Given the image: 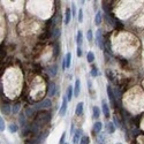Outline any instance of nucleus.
<instances>
[{
  "mask_svg": "<svg viewBox=\"0 0 144 144\" xmlns=\"http://www.w3.org/2000/svg\"><path fill=\"white\" fill-rule=\"evenodd\" d=\"M5 128H6L5 121H4V119L2 118H0V131H4L5 130Z\"/></svg>",
  "mask_w": 144,
  "mask_h": 144,
  "instance_id": "obj_26",
  "label": "nucleus"
},
{
  "mask_svg": "<svg viewBox=\"0 0 144 144\" xmlns=\"http://www.w3.org/2000/svg\"><path fill=\"white\" fill-rule=\"evenodd\" d=\"M72 14L74 16H76V6H75V4L72 5Z\"/></svg>",
  "mask_w": 144,
  "mask_h": 144,
  "instance_id": "obj_31",
  "label": "nucleus"
},
{
  "mask_svg": "<svg viewBox=\"0 0 144 144\" xmlns=\"http://www.w3.org/2000/svg\"><path fill=\"white\" fill-rule=\"evenodd\" d=\"M66 144H68V143H66Z\"/></svg>",
  "mask_w": 144,
  "mask_h": 144,
  "instance_id": "obj_36",
  "label": "nucleus"
},
{
  "mask_svg": "<svg viewBox=\"0 0 144 144\" xmlns=\"http://www.w3.org/2000/svg\"><path fill=\"white\" fill-rule=\"evenodd\" d=\"M24 121H26V117H24V114H23V113H20V122H21V126H22V127H23L24 123H26Z\"/></svg>",
  "mask_w": 144,
  "mask_h": 144,
  "instance_id": "obj_28",
  "label": "nucleus"
},
{
  "mask_svg": "<svg viewBox=\"0 0 144 144\" xmlns=\"http://www.w3.org/2000/svg\"><path fill=\"white\" fill-rule=\"evenodd\" d=\"M60 33H61V30H60V28H57V29H54V32H53V38H54V39L59 38V37H60Z\"/></svg>",
  "mask_w": 144,
  "mask_h": 144,
  "instance_id": "obj_22",
  "label": "nucleus"
},
{
  "mask_svg": "<svg viewBox=\"0 0 144 144\" xmlns=\"http://www.w3.org/2000/svg\"><path fill=\"white\" fill-rule=\"evenodd\" d=\"M55 92H57V85L54 83H50L48 88H47V95L50 97H53V96H55Z\"/></svg>",
  "mask_w": 144,
  "mask_h": 144,
  "instance_id": "obj_5",
  "label": "nucleus"
},
{
  "mask_svg": "<svg viewBox=\"0 0 144 144\" xmlns=\"http://www.w3.org/2000/svg\"><path fill=\"white\" fill-rule=\"evenodd\" d=\"M51 105H52V101L50 100V99H44V100H42L40 103L35 105V108H37V110H42V108H48V107H51Z\"/></svg>",
  "mask_w": 144,
  "mask_h": 144,
  "instance_id": "obj_1",
  "label": "nucleus"
},
{
  "mask_svg": "<svg viewBox=\"0 0 144 144\" xmlns=\"http://www.w3.org/2000/svg\"><path fill=\"white\" fill-rule=\"evenodd\" d=\"M31 112H32V108H27V115H31Z\"/></svg>",
  "mask_w": 144,
  "mask_h": 144,
  "instance_id": "obj_34",
  "label": "nucleus"
},
{
  "mask_svg": "<svg viewBox=\"0 0 144 144\" xmlns=\"http://www.w3.org/2000/svg\"><path fill=\"white\" fill-rule=\"evenodd\" d=\"M57 69H58V67L55 65L48 67V73H50V75H51V76H55V75H57Z\"/></svg>",
  "mask_w": 144,
  "mask_h": 144,
  "instance_id": "obj_15",
  "label": "nucleus"
},
{
  "mask_svg": "<svg viewBox=\"0 0 144 144\" xmlns=\"http://www.w3.org/2000/svg\"><path fill=\"white\" fill-rule=\"evenodd\" d=\"M8 128H9V131H11V133H16V131H17V126L14 123H11Z\"/></svg>",
  "mask_w": 144,
  "mask_h": 144,
  "instance_id": "obj_23",
  "label": "nucleus"
},
{
  "mask_svg": "<svg viewBox=\"0 0 144 144\" xmlns=\"http://www.w3.org/2000/svg\"><path fill=\"white\" fill-rule=\"evenodd\" d=\"M101 106H103V112H104V114H105V117L106 118H108L110 117V108H108V106H107V104L105 103L104 100H103V103H101Z\"/></svg>",
  "mask_w": 144,
  "mask_h": 144,
  "instance_id": "obj_11",
  "label": "nucleus"
},
{
  "mask_svg": "<svg viewBox=\"0 0 144 144\" xmlns=\"http://www.w3.org/2000/svg\"><path fill=\"white\" fill-rule=\"evenodd\" d=\"M118 144H121V143H118Z\"/></svg>",
  "mask_w": 144,
  "mask_h": 144,
  "instance_id": "obj_35",
  "label": "nucleus"
},
{
  "mask_svg": "<svg viewBox=\"0 0 144 144\" xmlns=\"http://www.w3.org/2000/svg\"><path fill=\"white\" fill-rule=\"evenodd\" d=\"M82 40H83V35H82L81 31H79V32H77V36H76V43H77L79 47L81 46V44H82Z\"/></svg>",
  "mask_w": 144,
  "mask_h": 144,
  "instance_id": "obj_18",
  "label": "nucleus"
},
{
  "mask_svg": "<svg viewBox=\"0 0 144 144\" xmlns=\"http://www.w3.org/2000/svg\"><path fill=\"white\" fill-rule=\"evenodd\" d=\"M86 38L89 40V43H91L92 39H93V35H92V30H88L86 32Z\"/></svg>",
  "mask_w": 144,
  "mask_h": 144,
  "instance_id": "obj_25",
  "label": "nucleus"
},
{
  "mask_svg": "<svg viewBox=\"0 0 144 144\" xmlns=\"http://www.w3.org/2000/svg\"><path fill=\"white\" fill-rule=\"evenodd\" d=\"M12 111V108H11V106L5 103V104H2V113H5V114H8V113H11Z\"/></svg>",
  "mask_w": 144,
  "mask_h": 144,
  "instance_id": "obj_16",
  "label": "nucleus"
},
{
  "mask_svg": "<svg viewBox=\"0 0 144 144\" xmlns=\"http://www.w3.org/2000/svg\"><path fill=\"white\" fill-rule=\"evenodd\" d=\"M90 74H91L92 77H96L97 75H98V69H97V67L96 66H92L91 68V72H90Z\"/></svg>",
  "mask_w": 144,
  "mask_h": 144,
  "instance_id": "obj_21",
  "label": "nucleus"
},
{
  "mask_svg": "<svg viewBox=\"0 0 144 144\" xmlns=\"http://www.w3.org/2000/svg\"><path fill=\"white\" fill-rule=\"evenodd\" d=\"M70 64H72V53L68 52L66 54L65 59H64V62H62V69L65 70L66 68H69V67H70Z\"/></svg>",
  "mask_w": 144,
  "mask_h": 144,
  "instance_id": "obj_2",
  "label": "nucleus"
},
{
  "mask_svg": "<svg viewBox=\"0 0 144 144\" xmlns=\"http://www.w3.org/2000/svg\"><path fill=\"white\" fill-rule=\"evenodd\" d=\"M82 112H83V103H82V101H80L79 104L76 105L75 113H76V115H81V114H82Z\"/></svg>",
  "mask_w": 144,
  "mask_h": 144,
  "instance_id": "obj_10",
  "label": "nucleus"
},
{
  "mask_svg": "<svg viewBox=\"0 0 144 144\" xmlns=\"http://www.w3.org/2000/svg\"><path fill=\"white\" fill-rule=\"evenodd\" d=\"M107 95H108V99L112 104H115V97H114V91L112 90V88L108 85L107 86Z\"/></svg>",
  "mask_w": 144,
  "mask_h": 144,
  "instance_id": "obj_8",
  "label": "nucleus"
},
{
  "mask_svg": "<svg viewBox=\"0 0 144 144\" xmlns=\"http://www.w3.org/2000/svg\"><path fill=\"white\" fill-rule=\"evenodd\" d=\"M107 131H108L110 134H113V133L115 131V124L113 123V122H108V123H107Z\"/></svg>",
  "mask_w": 144,
  "mask_h": 144,
  "instance_id": "obj_17",
  "label": "nucleus"
},
{
  "mask_svg": "<svg viewBox=\"0 0 144 144\" xmlns=\"http://www.w3.org/2000/svg\"><path fill=\"white\" fill-rule=\"evenodd\" d=\"M103 33H101V30H97L96 32V43L97 45L99 46V48L104 50V44H103Z\"/></svg>",
  "mask_w": 144,
  "mask_h": 144,
  "instance_id": "obj_3",
  "label": "nucleus"
},
{
  "mask_svg": "<svg viewBox=\"0 0 144 144\" xmlns=\"http://www.w3.org/2000/svg\"><path fill=\"white\" fill-rule=\"evenodd\" d=\"M113 122H114V124H115V126H120V124H119V121H118V119L117 118H113Z\"/></svg>",
  "mask_w": 144,
  "mask_h": 144,
  "instance_id": "obj_33",
  "label": "nucleus"
},
{
  "mask_svg": "<svg viewBox=\"0 0 144 144\" xmlns=\"http://www.w3.org/2000/svg\"><path fill=\"white\" fill-rule=\"evenodd\" d=\"M65 138H66V133H64L62 135H61V138H60V144H65Z\"/></svg>",
  "mask_w": 144,
  "mask_h": 144,
  "instance_id": "obj_30",
  "label": "nucleus"
},
{
  "mask_svg": "<svg viewBox=\"0 0 144 144\" xmlns=\"http://www.w3.org/2000/svg\"><path fill=\"white\" fill-rule=\"evenodd\" d=\"M80 144H89V137L88 136H82Z\"/></svg>",
  "mask_w": 144,
  "mask_h": 144,
  "instance_id": "obj_27",
  "label": "nucleus"
},
{
  "mask_svg": "<svg viewBox=\"0 0 144 144\" xmlns=\"http://www.w3.org/2000/svg\"><path fill=\"white\" fill-rule=\"evenodd\" d=\"M73 96H74V91H73V88L72 86H68L67 88V99H68V101H70L73 98Z\"/></svg>",
  "mask_w": 144,
  "mask_h": 144,
  "instance_id": "obj_13",
  "label": "nucleus"
},
{
  "mask_svg": "<svg viewBox=\"0 0 144 144\" xmlns=\"http://www.w3.org/2000/svg\"><path fill=\"white\" fill-rule=\"evenodd\" d=\"M100 115V110H99L98 106H93V118L98 119Z\"/></svg>",
  "mask_w": 144,
  "mask_h": 144,
  "instance_id": "obj_19",
  "label": "nucleus"
},
{
  "mask_svg": "<svg viewBox=\"0 0 144 144\" xmlns=\"http://www.w3.org/2000/svg\"><path fill=\"white\" fill-rule=\"evenodd\" d=\"M20 107H21V105H20V104H15V105L13 106V108H12V112H13L14 114L19 113V111H20Z\"/></svg>",
  "mask_w": 144,
  "mask_h": 144,
  "instance_id": "obj_24",
  "label": "nucleus"
},
{
  "mask_svg": "<svg viewBox=\"0 0 144 144\" xmlns=\"http://www.w3.org/2000/svg\"><path fill=\"white\" fill-rule=\"evenodd\" d=\"M80 91H81V81L79 79H76L75 81V86H74V96H79Z\"/></svg>",
  "mask_w": 144,
  "mask_h": 144,
  "instance_id": "obj_7",
  "label": "nucleus"
},
{
  "mask_svg": "<svg viewBox=\"0 0 144 144\" xmlns=\"http://www.w3.org/2000/svg\"><path fill=\"white\" fill-rule=\"evenodd\" d=\"M86 60H88V62H90V64L95 61V54H93V52L90 51V52L88 53V55H86Z\"/></svg>",
  "mask_w": 144,
  "mask_h": 144,
  "instance_id": "obj_20",
  "label": "nucleus"
},
{
  "mask_svg": "<svg viewBox=\"0 0 144 144\" xmlns=\"http://www.w3.org/2000/svg\"><path fill=\"white\" fill-rule=\"evenodd\" d=\"M72 9H67L65 13V24H69L70 23V20H72Z\"/></svg>",
  "mask_w": 144,
  "mask_h": 144,
  "instance_id": "obj_9",
  "label": "nucleus"
},
{
  "mask_svg": "<svg viewBox=\"0 0 144 144\" xmlns=\"http://www.w3.org/2000/svg\"><path fill=\"white\" fill-rule=\"evenodd\" d=\"M101 129H103V123L99 122V121L95 122V124H93V130L96 131V133H99V131H101Z\"/></svg>",
  "mask_w": 144,
  "mask_h": 144,
  "instance_id": "obj_12",
  "label": "nucleus"
},
{
  "mask_svg": "<svg viewBox=\"0 0 144 144\" xmlns=\"http://www.w3.org/2000/svg\"><path fill=\"white\" fill-rule=\"evenodd\" d=\"M81 135H82V129H77L76 130V134L74 135V138H73V144H79L81 142Z\"/></svg>",
  "mask_w": 144,
  "mask_h": 144,
  "instance_id": "obj_6",
  "label": "nucleus"
},
{
  "mask_svg": "<svg viewBox=\"0 0 144 144\" xmlns=\"http://www.w3.org/2000/svg\"><path fill=\"white\" fill-rule=\"evenodd\" d=\"M79 22H83V11L82 9L79 11Z\"/></svg>",
  "mask_w": 144,
  "mask_h": 144,
  "instance_id": "obj_29",
  "label": "nucleus"
},
{
  "mask_svg": "<svg viewBox=\"0 0 144 144\" xmlns=\"http://www.w3.org/2000/svg\"><path fill=\"white\" fill-rule=\"evenodd\" d=\"M76 51H77V55H79V57H81V55H82V51H81V47H77V48H76Z\"/></svg>",
  "mask_w": 144,
  "mask_h": 144,
  "instance_id": "obj_32",
  "label": "nucleus"
},
{
  "mask_svg": "<svg viewBox=\"0 0 144 144\" xmlns=\"http://www.w3.org/2000/svg\"><path fill=\"white\" fill-rule=\"evenodd\" d=\"M101 22V13L100 12H97L96 13V16H95V24L96 26H99Z\"/></svg>",
  "mask_w": 144,
  "mask_h": 144,
  "instance_id": "obj_14",
  "label": "nucleus"
},
{
  "mask_svg": "<svg viewBox=\"0 0 144 144\" xmlns=\"http://www.w3.org/2000/svg\"><path fill=\"white\" fill-rule=\"evenodd\" d=\"M67 103H68V99H67V97H64V99H62V105H61L60 111H59L60 117H65L66 112H67V105H68Z\"/></svg>",
  "mask_w": 144,
  "mask_h": 144,
  "instance_id": "obj_4",
  "label": "nucleus"
}]
</instances>
